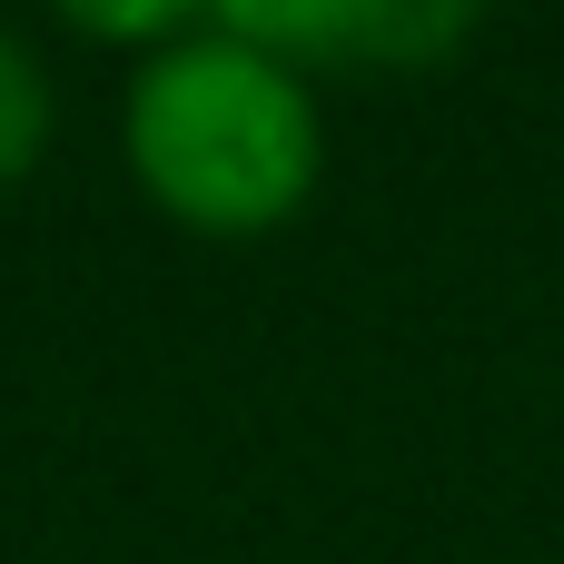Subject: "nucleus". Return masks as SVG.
<instances>
[{"mask_svg":"<svg viewBox=\"0 0 564 564\" xmlns=\"http://www.w3.org/2000/svg\"><path fill=\"white\" fill-rule=\"evenodd\" d=\"M129 169L198 238H258L317 188V99L268 50L208 30L129 79Z\"/></svg>","mask_w":564,"mask_h":564,"instance_id":"obj_1","label":"nucleus"},{"mask_svg":"<svg viewBox=\"0 0 564 564\" xmlns=\"http://www.w3.org/2000/svg\"><path fill=\"white\" fill-rule=\"evenodd\" d=\"M208 10L278 69H357V79L446 69L486 20V0H208Z\"/></svg>","mask_w":564,"mask_h":564,"instance_id":"obj_2","label":"nucleus"},{"mask_svg":"<svg viewBox=\"0 0 564 564\" xmlns=\"http://www.w3.org/2000/svg\"><path fill=\"white\" fill-rule=\"evenodd\" d=\"M40 149H50V69L30 59V40L0 30V188L30 178Z\"/></svg>","mask_w":564,"mask_h":564,"instance_id":"obj_3","label":"nucleus"},{"mask_svg":"<svg viewBox=\"0 0 564 564\" xmlns=\"http://www.w3.org/2000/svg\"><path fill=\"white\" fill-rule=\"evenodd\" d=\"M69 30H89V40H169L188 10H208V0H50Z\"/></svg>","mask_w":564,"mask_h":564,"instance_id":"obj_4","label":"nucleus"}]
</instances>
